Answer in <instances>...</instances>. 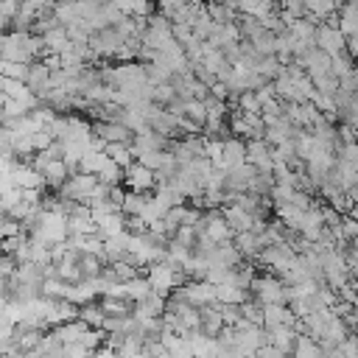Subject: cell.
Returning <instances> with one entry per match:
<instances>
[{"instance_id": "603a6c76", "label": "cell", "mask_w": 358, "mask_h": 358, "mask_svg": "<svg viewBox=\"0 0 358 358\" xmlns=\"http://www.w3.org/2000/svg\"><path fill=\"white\" fill-rule=\"evenodd\" d=\"M246 296H249V288H241V285H232V282H221V285H215V302H232V305H241Z\"/></svg>"}, {"instance_id": "d6986e66", "label": "cell", "mask_w": 358, "mask_h": 358, "mask_svg": "<svg viewBox=\"0 0 358 358\" xmlns=\"http://www.w3.org/2000/svg\"><path fill=\"white\" fill-rule=\"evenodd\" d=\"M42 42H45V53H62V50L67 48V42H70L67 28H64V25H56V28L45 31V34H42Z\"/></svg>"}, {"instance_id": "cb8c5ba5", "label": "cell", "mask_w": 358, "mask_h": 358, "mask_svg": "<svg viewBox=\"0 0 358 358\" xmlns=\"http://www.w3.org/2000/svg\"><path fill=\"white\" fill-rule=\"evenodd\" d=\"M207 14H210L213 22H235L238 20V8L227 6L221 0H207Z\"/></svg>"}, {"instance_id": "7a4b0ae2", "label": "cell", "mask_w": 358, "mask_h": 358, "mask_svg": "<svg viewBox=\"0 0 358 358\" xmlns=\"http://www.w3.org/2000/svg\"><path fill=\"white\" fill-rule=\"evenodd\" d=\"M95 185H98V176H95V173L73 171V173L64 179V185H62L56 193H62L64 199H73V201H90V196H92Z\"/></svg>"}, {"instance_id": "f1b7e54d", "label": "cell", "mask_w": 358, "mask_h": 358, "mask_svg": "<svg viewBox=\"0 0 358 358\" xmlns=\"http://www.w3.org/2000/svg\"><path fill=\"white\" fill-rule=\"evenodd\" d=\"M78 266H81L84 277H98L101 268L106 266V260L101 255H95V252H78Z\"/></svg>"}, {"instance_id": "d590c367", "label": "cell", "mask_w": 358, "mask_h": 358, "mask_svg": "<svg viewBox=\"0 0 358 358\" xmlns=\"http://www.w3.org/2000/svg\"><path fill=\"white\" fill-rule=\"evenodd\" d=\"M218 308H221V316H224V324H238L241 319H243V313H241V305H232V302H218Z\"/></svg>"}, {"instance_id": "f35d334b", "label": "cell", "mask_w": 358, "mask_h": 358, "mask_svg": "<svg viewBox=\"0 0 358 358\" xmlns=\"http://www.w3.org/2000/svg\"><path fill=\"white\" fill-rule=\"evenodd\" d=\"M3 101H6V95H3V90H0V112H3Z\"/></svg>"}, {"instance_id": "d4e9b609", "label": "cell", "mask_w": 358, "mask_h": 358, "mask_svg": "<svg viewBox=\"0 0 358 358\" xmlns=\"http://www.w3.org/2000/svg\"><path fill=\"white\" fill-rule=\"evenodd\" d=\"M143 70H145V78H148L151 84H162V81H171V76H173V70H171L165 62H159V59L143 62Z\"/></svg>"}, {"instance_id": "60d3db41", "label": "cell", "mask_w": 358, "mask_h": 358, "mask_svg": "<svg viewBox=\"0 0 358 358\" xmlns=\"http://www.w3.org/2000/svg\"><path fill=\"white\" fill-rule=\"evenodd\" d=\"M352 285H355V291H358V280H352Z\"/></svg>"}, {"instance_id": "ab89813d", "label": "cell", "mask_w": 358, "mask_h": 358, "mask_svg": "<svg viewBox=\"0 0 358 358\" xmlns=\"http://www.w3.org/2000/svg\"><path fill=\"white\" fill-rule=\"evenodd\" d=\"M352 76H355V78H358V62H355V67H352Z\"/></svg>"}, {"instance_id": "44dd1931", "label": "cell", "mask_w": 358, "mask_h": 358, "mask_svg": "<svg viewBox=\"0 0 358 358\" xmlns=\"http://www.w3.org/2000/svg\"><path fill=\"white\" fill-rule=\"evenodd\" d=\"M291 355H299V358H316L322 355V344L316 338H310L308 333H296V341L291 347Z\"/></svg>"}, {"instance_id": "83f0119b", "label": "cell", "mask_w": 358, "mask_h": 358, "mask_svg": "<svg viewBox=\"0 0 358 358\" xmlns=\"http://www.w3.org/2000/svg\"><path fill=\"white\" fill-rule=\"evenodd\" d=\"M145 196H148V193L126 190V193H123V201H120V213H123V215H140L143 207H145Z\"/></svg>"}, {"instance_id": "4dcf8cb0", "label": "cell", "mask_w": 358, "mask_h": 358, "mask_svg": "<svg viewBox=\"0 0 358 358\" xmlns=\"http://www.w3.org/2000/svg\"><path fill=\"white\" fill-rule=\"evenodd\" d=\"M352 67H355V59H352L347 50H341V53H333V56H330V73H333L336 78L350 76V73H352Z\"/></svg>"}, {"instance_id": "f546056e", "label": "cell", "mask_w": 358, "mask_h": 358, "mask_svg": "<svg viewBox=\"0 0 358 358\" xmlns=\"http://www.w3.org/2000/svg\"><path fill=\"white\" fill-rule=\"evenodd\" d=\"M123 291H126V296H129L131 302L143 299V296L151 291V285H148V277L140 271L137 277H131V280H126V282H123Z\"/></svg>"}, {"instance_id": "30bf717a", "label": "cell", "mask_w": 358, "mask_h": 358, "mask_svg": "<svg viewBox=\"0 0 358 358\" xmlns=\"http://www.w3.org/2000/svg\"><path fill=\"white\" fill-rule=\"evenodd\" d=\"M50 67H48V62L45 59H34L31 64H28V76H25V84L36 92V95H42L45 90H50Z\"/></svg>"}, {"instance_id": "9c48e42d", "label": "cell", "mask_w": 358, "mask_h": 358, "mask_svg": "<svg viewBox=\"0 0 358 358\" xmlns=\"http://www.w3.org/2000/svg\"><path fill=\"white\" fill-rule=\"evenodd\" d=\"M199 319H201V322H199V333H204V336H218V333L227 327L218 302L201 305V308H199Z\"/></svg>"}, {"instance_id": "5b68a950", "label": "cell", "mask_w": 358, "mask_h": 358, "mask_svg": "<svg viewBox=\"0 0 358 358\" xmlns=\"http://www.w3.org/2000/svg\"><path fill=\"white\" fill-rule=\"evenodd\" d=\"M316 48H322L324 53H341L344 48H347V36H344V31L338 28V25H333V22H319L316 25Z\"/></svg>"}, {"instance_id": "52a82bcc", "label": "cell", "mask_w": 358, "mask_h": 358, "mask_svg": "<svg viewBox=\"0 0 358 358\" xmlns=\"http://www.w3.org/2000/svg\"><path fill=\"white\" fill-rule=\"evenodd\" d=\"M296 313L291 310V305L288 302H268V305H263V327L268 330V327H277V324H296Z\"/></svg>"}, {"instance_id": "ffe728a7", "label": "cell", "mask_w": 358, "mask_h": 358, "mask_svg": "<svg viewBox=\"0 0 358 358\" xmlns=\"http://www.w3.org/2000/svg\"><path fill=\"white\" fill-rule=\"evenodd\" d=\"M78 319H81L87 327H103L106 313H103L101 302H98V299H92V302H87V305H78Z\"/></svg>"}, {"instance_id": "e0dca14e", "label": "cell", "mask_w": 358, "mask_h": 358, "mask_svg": "<svg viewBox=\"0 0 358 358\" xmlns=\"http://www.w3.org/2000/svg\"><path fill=\"white\" fill-rule=\"evenodd\" d=\"M101 308L106 316H123V313H131L134 310V302L129 296H112V294H101L98 296Z\"/></svg>"}, {"instance_id": "ba28073f", "label": "cell", "mask_w": 358, "mask_h": 358, "mask_svg": "<svg viewBox=\"0 0 358 358\" xmlns=\"http://www.w3.org/2000/svg\"><path fill=\"white\" fill-rule=\"evenodd\" d=\"M39 173H42V182H45L48 190H59V187L64 185V179L70 176V168H67V162H64L62 157H50V159L39 168Z\"/></svg>"}, {"instance_id": "d6a6232c", "label": "cell", "mask_w": 358, "mask_h": 358, "mask_svg": "<svg viewBox=\"0 0 358 358\" xmlns=\"http://www.w3.org/2000/svg\"><path fill=\"white\" fill-rule=\"evenodd\" d=\"M109 266V271H112V277L117 280V282H126V280H131V277H137L140 274V266H134V263H129V260H112V263H106Z\"/></svg>"}, {"instance_id": "ac0fdd59", "label": "cell", "mask_w": 358, "mask_h": 358, "mask_svg": "<svg viewBox=\"0 0 358 358\" xmlns=\"http://www.w3.org/2000/svg\"><path fill=\"white\" fill-rule=\"evenodd\" d=\"M302 6H305V14L313 17L316 22H324V20H330L338 11L336 0H302Z\"/></svg>"}, {"instance_id": "8fae6325", "label": "cell", "mask_w": 358, "mask_h": 358, "mask_svg": "<svg viewBox=\"0 0 358 358\" xmlns=\"http://www.w3.org/2000/svg\"><path fill=\"white\" fill-rule=\"evenodd\" d=\"M232 243H235V249L241 252L243 260H257V255H260V249H263V241H260V235H257L255 229L232 232Z\"/></svg>"}, {"instance_id": "2e32d148", "label": "cell", "mask_w": 358, "mask_h": 358, "mask_svg": "<svg viewBox=\"0 0 358 358\" xmlns=\"http://www.w3.org/2000/svg\"><path fill=\"white\" fill-rule=\"evenodd\" d=\"M266 333H268V341H271L274 347H280L285 355H291V347H294V341H296V327H291V324H277V327H268Z\"/></svg>"}, {"instance_id": "3957f363", "label": "cell", "mask_w": 358, "mask_h": 358, "mask_svg": "<svg viewBox=\"0 0 358 358\" xmlns=\"http://www.w3.org/2000/svg\"><path fill=\"white\" fill-rule=\"evenodd\" d=\"M123 187L126 190H137V193H151L157 187V171H151L143 162H131L123 168Z\"/></svg>"}, {"instance_id": "8992f818", "label": "cell", "mask_w": 358, "mask_h": 358, "mask_svg": "<svg viewBox=\"0 0 358 358\" xmlns=\"http://www.w3.org/2000/svg\"><path fill=\"white\" fill-rule=\"evenodd\" d=\"M246 162H252L257 171H271V168H274L271 145H268L263 137H252V140H246Z\"/></svg>"}, {"instance_id": "4316f807", "label": "cell", "mask_w": 358, "mask_h": 358, "mask_svg": "<svg viewBox=\"0 0 358 358\" xmlns=\"http://www.w3.org/2000/svg\"><path fill=\"white\" fill-rule=\"evenodd\" d=\"M179 109H182V115L187 117V120H193V123H199L201 129H204V101H199V98H185V101H179Z\"/></svg>"}, {"instance_id": "9a60e30c", "label": "cell", "mask_w": 358, "mask_h": 358, "mask_svg": "<svg viewBox=\"0 0 358 358\" xmlns=\"http://www.w3.org/2000/svg\"><path fill=\"white\" fill-rule=\"evenodd\" d=\"M165 310V296L157 291H148L143 299L134 302V316H162Z\"/></svg>"}, {"instance_id": "5bb4252c", "label": "cell", "mask_w": 358, "mask_h": 358, "mask_svg": "<svg viewBox=\"0 0 358 358\" xmlns=\"http://www.w3.org/2000/svg\"><path fill=\"white\" fill-rule=\"evenodd\" d=\"M126 229V215L120 210H112V213H103L95 218V232L101 238H112V235H120Z\"/></svg>"}, {"instance_id": "74e56055", "label": "cell", "mask_w": 358, "mask_h": 358, "mask_svg": "<svg viewBox=\"0 0 358 358\" xmlns=\"http://www.w3.org/2000/svg\"><path fill=\"white\" fill-rule=\"evenodd\" d=\"M6 31H11V17H6L0 11V34H6Z\"/></svg>"}, {"instance_id": "1f68e13d", "label": "cell", "mask_w": 358, "mask_h": 358, "mask_svg": "<svg viewBox=\"0 0 358 358\" xmlns=\"http://www.w3.org/2000/svg\"><path fill=\"white\" fill-rule=\"evenodd\" d=\"M101 182H106V185H123V168L115 162V159H103V165H101V171L95 173Z\"/></svg>"}, {"instance_id": "6da1fadb", "label": "cell", "mask_w": 358, "mask_h": 358, "mask_svg": "<svg viewBox=\"0 0 358 358\" xmlns=\"http://www.w3.org/2000/svg\"><path fill=\"white\" fill-rule=\"evenodd\" d=\"M140 271L148 277L151 291H157V294H162V296H168L176 285H182V282L187 280V277H185V271H182V268H176V266H173V263H168V260H154V263L143 266Z\"/></svg>"}, {"instance_id": "8d00e7d4", "label": "cell", "mask_w": 358, "mask_h": 358, "mask_svg": "<svg viewBox=\"0 0 358 358\" xmlns=\"http://www.w3.org/2000/svg\"><path fill=\"white\" fill-rule=\"evenodd\" d=\"M3 76L25 81V76H28V64H25V62H3Z\"/></svg>"}, {"instance_id": "7c38bea8", "label": "cell", "mask_w": 358, "mask_h": 358, "mask_svg": "<svg viewBox=\"0 0 358 358\" xmlns=\"http://www.w3.org/2000/svg\"><path fill=\"white\" fill-rule=\"evenodd\" d=\"M296 62L305 67L308 76H319V73H327V70H330V53H324V50L316 48V45H310Z\"/></svg>"}, {"instance_id": "4fadbf2b", "label": "cell", "mask_w": 358, "mask_h": 358, "mask_svg": "<svg viewBox=\"0 0 358 358\" xmlns=\"http://www.w3.org/2000/svg\"><path fill=\"white\" fill-rule=\"evenodd\" d=\"M243 159H246V140L238 137V134L224 137V151H221L218 168H232V165H238V162H243Z\"/></svg>"}, {"instance_id": "e575fe53", "label": "cell", "mask_w": 358, "mask_h": 358, "mask_svg": "<svg viewBox=\"0 0 358 358\" xmlns=\"http://www.w3.org/2000/svg\"><path fill=\"white\" fill-rule=\"evenodd\" d=\"M232 106H238V109H243V112H260V101H257L255 90H243V92H238Z\"/></svg>"}, {"instance_id": "b9f144b4", "label": "cell", "mask_w": 358, "mask_h": 358, "mask_svg": "<svg viewBox=\"0 0 358 358\" xmlns=\"http://www.w3.org/2000/svg\"><path fill=\"white\" fill-rule=\"evenodd\" d=\"M0 126H3V115H0Z\"/></svg>"}, {"instance_id": "277c9868", "label": "cell", "mask_w": 358, "mask_h": 358, "mask_svg": "<svg viewBox=\"0 0 358 358\" xmlns=\"http://www.w3.org/2000/svg\"><path fill=\"white\" fill-rule=\"evenodd\" d=\"M176 291H179L190 305H196V308L215 302V285L207 282V280H185L182 285H176Z\"/></svg>"}, {"instance_id": "7402d4cb", "label": "cell", "mask_w": 358, "mask_h": 358, "mask_svg": "<svg viewBox=\"0 0 358 358\" xmlns=\"http://www.w3.org/2000/svg\"><path fill=\"white\" fill-rule=\"evenodd\" d=\"M115 3L129 17H151L157 11V3L154 0H115Z\"/></svg>"}, {"instance_id": "484cf974", "label": "cell", "mask_w": 358, "mask_h": 358, "mask_svg": "<svg viewBox=\"0 0 358 358\" xmlns=\"http://www.w3.org/2000/svg\"><path fill=\"white\" fill-rule=\"evenodd\" d=\"M103 151H106V157L115 159L120 168H126V165L134 162V154H131V145H129V143H106Z\"/></svg>"}, {"instance_id": "836d02e7", "label": "cell", "mask_w": 358, "mask_h": 358, "mask_svg": "<svg viewBox=\"0 0 358 358\" xmlns=\"http://www.w3.org/2000/svg\"><path fill=\"white\" fill-rule=\"evenodd\" d=\"M310 81H313V87L319 92H327V95H336V90H338V78L330 70L327 73H319V76H310Z\"/></svg>"}]
</instances>
